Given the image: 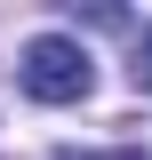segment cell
<instances>
[{
  "instance_id": "1",
  "label": "cell",
  "mask_w": 152,
  "mask_h": 160,
  "mask_svg": "<svg viewBox=\"0 0 152 160\" xmlns=\"http://www.w3.org/2000/svg\"><path fill=\"white\" fill-rule=\"evenodd\" d=\"M16 88L32 104H80L96 88V56L72 32H40V40H24V56H16Z\"/></svg>"
},
{
  "instance_id": "2",
  "label": "cell",
  "mask_w": 152,
  "mask_h": 160,
  "mask_svg": "<svg viewBox=\"0 0 152 160\" xmlns=\"http://www.w3.org/2000/svg\"><path fill=\"white\" fill-rule=\"evenodd\" d=\"M128 80H136V88H144V96H152V24H144V32H136V64H128Z\"/></svg>"
},
{
  "instance_id": "3",
  "label": "cell",
  "mask_w": 152,
  "mask_h": 160,
  "mask_svg": "<svg viewBox=\"0 0 152 160\" xmlns=\"http://www.w3.org/2000/svg\"><path fill=\"white\" fill-rule=\"evenodd\" d=\"M88 160H144V152H136V144H120V152H88Z\"/></svg>"
}]
</instances>
